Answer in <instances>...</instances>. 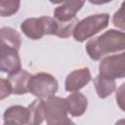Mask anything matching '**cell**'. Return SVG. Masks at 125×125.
<instances>
[{
    "mask_svg": "<svg viewBox=\"0 0 125 125\" xmlns=\"http://www.w3.org/2000/svg\"><path fill=\"white\" fill-rule=\"evenodd\" d=\"M21 5V0H0L1 17H11L15 15Z\"/></svg>",
    "mask_w": 125,
    "mask_h": 125,
    "instance_id": "obj_16",
    "label": "cell"
},
{
    "mask_svg": "<svg viewBox=\"0 0 125 125\" xmlns=\"http://www.w3.org/2000/svg\"><path fill=\"white\" fill-rule=\"evenodd\" d=\"M108 22L109 15L106 13L91 15L77 22L73 30V37L77 42H84L104 29Z\"/></svg>",
    "mask_w": 125,
    "mask_h": 125,
    "instance_id": "obj_3",
    "label": "cell"
},
{
    "mask_svg": "<svg viewBox=\"0 0 125 125\" xmlns=\"http://www.w3.org/2000/svg\"><path fill=\"white\" fill-rule=\"evenodd\" d=\"M92 79L90 69L82 67L71 71L65 78V90L67 92H76L86 86Z\"/></svg>",
    "mask_w": 125,
    "mask_h": 125,
    "instance_id": "obj_8",
    "label": "cell"
},
{
    "mask_svg": "<svg viewBox=\"0 0 125 125\" xmlns=\"http://www.w3.org/2000/svg\"><path fill=\"white\" fill-rule=\"evenodd\" d=\"M94 86L97 92V95L100 99H105L110 96L116 88L114 79L107 77L103 74H99L94 79Z\"/></svg>",
    "mask_w": 125,
    "mask_h": 125,
    "instance_id": "obj_13",
    "label": "cell"
},
{
    "mask_svg": "<svg viewBox=\"0 0 125 125\" xmlns=\"http://www.w3.org/2000/svg\"><path fill=\"white\" fill-rule=\"evenodd\" d=\"M28 108L22 105H12L3 114L4 124H28Z\"/></svg>",
    "mask_w": 125,
    "mask_h": 125,
    "instance_id": "obj_11",
    "label": "cell"
},
{
    "mask_svg": "<svg viewBox=\"0 0 125 125\" xmlns=\"http://www.w3.org/2000/svg\"><path fill=\"white\" fill-rule=\"evenodd\" d=\"M65 1L67 0H50V2L53 4H62V3H64Z\"/></svg>",
    "mask_w": 125,
    "mask_h": 125,
    "instance_id": "obj_21",
    "label": "cell"
},
{
    "mask_svg": "<svg viewBox=\"0 0 125 125\" xmlns=\"http://www.w3.org/2000/svg\"><path fill=\"white\" fill-rule=\"evenodd\" d=\"M112 23L115 27L125 31V0L112 17Z\"/></svg>",
    "mask_w": 125,
    "mask_h": 125,
    "instance_id": "obj_17",
    "label": "cell"
},
{
    "mask_svg": "<svg viewBox=\"0 0 125 125\" xmlns=\"http://www.w3.org/2000/svg\"><path fill=\"white\" fill-rule=\"evenodd\" d=\"M65 102H66L68 113L73 117H78L83 115L88 106L87 98L78 91L72 92V94L67 96L65 98Z\"/></svg>",
    "mask_w": 125,
    "mask_h": 125,
    "instance_id": "obj_10",
    "label": "cell"
},
{
    "mask_svg": "<svg viewBox=\"0 0 125 125\" xmlns=\"http://www.w3.org/2000/svg\"><path fill=\"white\" fill-rule=\"evenodd\" d=\"M21 69V64L19 56V50L9 48L5 45H1L0 70L10 75L20 71Z\"/></svg>",
    "mask_w": 125,
    "mask_h": 125,
    "instance_id": "obj_7",
    "label": "cell"
},
{
    "mask_svg": "<svg viewBox=\"0 0 125 125\" xmlns=\"http://www.w3.org/2000/svg\"><path fill=\"white\" fill-rule=\"evenodd\" d=\"M1 45H5L9 48L19 50L21 45V34L12 27L4 26L1 28Z\"/></svg>",
    "mask_w": 125,
    "mask_h": 125,
    "instance_id": "obj_15",
    "label": "cell"
},
{
    "mask_svg": "<svg viewBox=\"0 0 125 125\" xmlns=\"http://www.w3.org/2000/svg\"><path fill=\"white\" fill-rule=\"evenodd\" d=\"M27 108H28V113H29L28 124L37 125V124H41L45 120V108H44L43 99L38 98L34 100L27 106Z\"/></svg>",
    "mask_w": 125,
    "mask_h": 125,
    "instance_id": "obj_14",
    "label": "cell"
},
{
    "mask_svg": "<svg viewBox=\"0 0 125 125\" xmlns=\"http://www.w3.org/2000/svg\"><path fill=\"white\" fill-rule=\"evenodd\" d=\"M23 34L32 40L41 39L44 35H56L58 32V21L55 18L43 16L40 18H28L21 24Z\"/></svg>",
    "mask_w": 125,
    "mask_h": 125,
    "instance_id": "obj_2",
    "label": "cell"
},
{
    "mask_svg": "<svg viewBox=\"0 0 125 125\" xmlns=\"http://www.w3.org/2000/svg\"><path fill=\"white\" fill-rule=\"evenodd\" d=\"M44 100L45 120L49 125H64L73 123L68 118L65 99L51 96Z\"/></svg>",
    "mask_w": 125,
    "mask_h": 125,
    "instance_id": "obj_4",
    "label": "cell"
},
{
    "mask_svg": "<svg viewBox=\"0 0 125 125\" xmlns=\"http://www.w3.org/2000/svg\"><path fill=\"white\" fill-rule=\"evenodd\" d=\"M89 57L98 61L104 56L125 50V32L109 29L102 35L91 39L85 46Z\"/></svg>",
    "mask_w": 125,
    "mask_h": 125,
    "instance_id": "obj_1",
    "label": "cell"
},
{
    "mask_svg": "<svg viewBox=\"0 0 125 125\" xmlns=\"http://www.w3.org/2000/svg\"><path fill=\"white\" fill-rule=\"evenodd\" d=\"M112 0H89V2L91 4H94V5H104V4L109 3Z\"/></svg>",
    "mask_w": 125,
    "mask_h": 125,
    "instance_id": "obj_20",
    "label": "cell"
},
{
    "mask_svg": "<svg viewBox=\"0 0 125 125\" xmlns=\"http://www.w3.org/2000/svg\"><path fill=\"white\" fill-rule=\"evenodd\" d=\"M31 76L32 75L24 69H21L14 74H10L8 80L11 83L13 93L15 95H23L29 92L28 83Z\"/></svg>",
    "mask_w": 125,
    "mask_h": 125,
    "instance_id": "obj_12",
    "label": "cell"
},
{
    "mask_svg": "<svg viewBox=\"0 0 125 125\" xmlns=\"http://www.w3.org/2000/svg\"><path fill=\"white\" fill-rule=\"evenodd\" d=\"M13 93L11 83L8 79L1 78L0 79V100H4L5 98L9 97Z\"/></svg>",
    "mask_w": 125,
    "mask_h": 125,
    "instance_id": "obj_19",
    "label": "cell"
},
{
    "mask_svg": "<svg viewBox=\"0 0 125 125\" xmlns=\"http://www.w3.org/2000/svg\"><path fill=\"white\" fill-rule=\"evenodd\" d=\"M85 0H67L54 11V18L58 21H66L75 18L76 13L83 7Z\"/></svg>",
    "mask_w": 125,
    "mask_h": 125,
    "instance_id": "obj_9",
    "label": "cell"
},
{
    "mask_svg": "<svg viewBox=\"0 0 125 125\" xmlns=\"http://www.w3.org/2000/svg\"><path fill=\"white\" fill-rule=\"evenodd\" d=\"M100 73L112 79L125 77V52L104 58L99 64Z\"/></svg>",
    "mask_w": 125,
    "mask_h": 125,
    "instance_id": "obj_6",
    "label": "cell"
},
{
    "mask_svg": "<svg viewBox=\"0 0 125 125\" xmlns=\"http://www.w3.org/2000/svg\"><path fill=\"white\" fill-rule=\"evenodd\" d=\"M115 100L120 109L125 111V82L117 88L115 93Z\"/></svg>",
    "mask_w": 125,
    "mask_h": 125,
    "instance_id": "obj_18",
    "label": "cell"
},
{
    "mask_svg": "<svg viewBox=\"0 0 125 125\" xmlns=\"http://www.w3.org/2000/svg\"><path fill=\"white\" fill-rule=\"evenodd\" d=\"M57 79L46 72H39L31 76L28 83V90L33 96L39 99H47L58 91Z\"/></svg>",
    "mask_w": 125,
    "mask_h": 125,
    "instance_id": "obj_5",
    "label": "cell"
}]
</instances>
